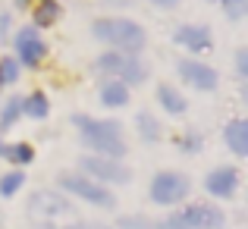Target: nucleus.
Segmentation results:
<instances>
[{
  "label": "nucleus",
  "mask_w": 248,
  "mask_h": 229,
  "mask_svg": "<svg viewBox=\"0 0 248 229\" xmlns=\"http://www.w3.org/2000/svg\"><path fill=\"white\" fill-rule=\"evenodd\" d=\"M236 185H239V173L232 167H220L207 176V192L217 195V198H230L236 192Z\"/></svg>",
  "instance_id": "nucleus-11"
},
{
  "label": "nucleus",
  "mask_w": 248,
  "mask_h": 229,
  "mask_svg": "<svg viewBox=\"0 0 248 229\" xmlns=\"http://www.w3.org/2000/svg\"><path fill=\"white\" fill-rule=\"evenodd\" d=\"M16 50H19V60L29 63V66H35V63L47 54V47H44L38 29H22V31H19V35H16Z\"/></svg>",
  "instance_id": "nucleus-9"
},
{
  "label": "nucleus",
  "mask_w": 248,
  "mask_h": 229,
  "mask_svg": "<svg viewBox=\"0 0 248 229\" xmlns=\"http://www.w3.org/2000/svg\"><path fill=\"white\" fill-rule=\"evenodd\" d=\"M120 229H148V220H141V217H126V220H120Z\"/></svg>",
  "instance_id": "nucleus-25"
},
{
  "label": "nucleus",
  "mask_w": 248,
  "mask_h": 229,
  "mask_svg": "<svg viewBox=\"0 0 248 229\" xmlns=\"http://www.w3.org/2000/svg\"><path fill=\"white\" fill-rule=\"evenodd\" d=\"M97 69L123 78V85H139V82L148 78V69L129 54H104L101 60H97Z\"/></svg>",
  "instance_id": "nucleus-4"
},
{
  "label": "nucleus",
  "mask_w": 248,
  "mask_h": 229,
  "mask_svg": "<svg viewBox=\"0 0 248 229\" xmlns=\"http://www.w3.org/2000/svg\"><path fill=\"white\" fill-rule=\"evenodd\" d=\"M101 101L107 107H123V104H129V88L123 82H104L101 85Z\"/></svg>",
  "instance_id": "nucleus-14"
},
{
  "label": "nucleus",
  "mask_w": 248,
  "mask_h": 229,
  "mask_svg": "<svg viewBox=\"0 0 248 229\" xmlns=\"http://www.w3.org/2000/svg\"><path fill=\"white\" fill-rule=\"evenodd\" d=\"M22 179H25L22 173H6L3 179H0V195H3V198L16 195V192H19V185H22Z\"/></svg>",
  "instance_id": "nucleus-19"
},
{
  "label": "nucleus",
  "mask_w": 248,
  "mask_h": 229,
  "mask_svg": "<svg viewBox=\"0 0 248 229\" xmlns=\"http://www.w3.org/2000/svg\"><path fill=\"white\" fill-rule=\"evenodd\" d=\"M3 157H10L13 163H29L31 160V148L29 145H6L3 148Z\"/></svg>",
  "instance_id": "nucleus-20"
},
{
  "label": "nucleus",
  "mask_w": 248,
  "mask_h": 229,
  "mask_svg": "<svg viewBox=\"0 0 248 229\" xmlns=\"http://www.w3.org/2000/svg\"><path fill=\"white\" fill-rule=\"evenodd\" d=\"M3 148H6V145H0V157H3Z\"/></svg>",
  "instance_id": "nucleus-31"
},
{
  "label": "nucleus",
  "mask_w": 248,
  "mask_h": 229,
  "mask_svg": "<svg viewBox=\"0 0 248 229\" xmlns=\"http://www.w3.org/2000/svg\"><path fill=\"white\" fill-rule=\"evenodd\" d=\"M22 110L29 116H35V120H41V116H47V97L44 94H31L29 101L22 104Z\"/></svg>",
  "instance_id": "nucleus-17"
},
{
  "label": "nucleus",
  "mask_w": 248,
  "mask_h": 229,
  "mask_svg": "<svg viewBox=\"0 0 248 229\" xmlns=\"http://www.w3.org/2000/svg\"><path fill=\"white\" fill-rule=\"evenodd\" d=\"M182 220H186L188 229H220L223 226V211L214 204H192L182 211Z\"/></svg>",
  "instance_id": "nucleus-8"
},
{
  "label": "nucleus",
  "mask_w": 248,
  "mask_h": 229,
  "mask_svg": "<svg viewBox=\"0 0 248 229\" xmlns=\"http://www.w3.org/2000/svg\"><path fill=\"white\" fill-rule=\"evenodd\" d=\"M57 19H60V3L57 0H38V6H35V25L38 29H47Z\"/></svg>",
  "instance_id": "nucleus-15"
},
{
  "label": "nucleus",
  "mask_w": 248,
  "mask_h": 229,
  "mask_svg": "<svg viewBox=\"0 0 248 229\" xmlns=\"http://www.w3.org/2000/svg\"><path fill=\"white\" fill-rule=\"evenodd\" d=\"M176 41L192 47V50H207L211 47V31L201 29V25H182V29L176 31Z\"/></svg>",
  "instance_id": "nucleus-12"
},
{
  "label": "nucleus",
  "mask_w": 248,
  "mask_h": 229,
  "mask_svg": "<svg viewBox=\"0 0 248 229\" xmlns=\"http://www.w3.org/2000/svg\"><path fill=\"white\" fill-rule=\"evenodd\" d=\"M29 217L44 229H66L76 223V211L57 192H35L29 201Z\"/></svg>",
  "instance_id": "nucleus-1"
},
{
  "label": "nucleus",
  "mask_w": 248,
  "mask_h": 229,
  "mask_svg": "<svg viewBox=\"0 0 248 229\" xmlns=\"http://www.w3.org/2000/svg\"><path fill=\"white\" fill-rule=\"evenodd\" d=\"M19 113H22V101H19V97H10V101H6V107H3V113H0V126L10 129L13 122H16Z\"/></svg>",
  "instance_id": "nucleus-18"
},
{
  "label": "nucleus",
  "mask_w": 248,
  "mask_h": 229,
  "mask_svg": "<svg viewBox=\"0 0 248 229\" xmlns=\"http://www.w3.org/2000/svg\"><path fill=\"white\" fill-rule=\"evenodd\" d=\"M16 76H19L16 60H3L0 63V82H16Z\"/></svg>",
  "instance_id": "nucleus-23"
},
{
  "label": "nucleus",
  "mask_w": 248,
  "mask_h": 229,
  "mask_svg": "<svg viewBox=\"0 0 248 229\" xmlns=\"http://www.w3.org/2000/svg\"><path fill=\"white\" fill-rule=\"evenodd\" d=\"M226 141H230V148L239 157H248V122L245 120L230 122V126H226Z\"/></svg>",
  "instance_id": "nucleus-13"
},
{
  "label": "nucleus",
  "mask_w": 248,
  "mask_h": 229,
  "mask_svg": "<svg viewBox=\"0 0 248 229\" xmlns=\"http://www.w3.org/2000/svg\"><path fill=\"white\" fill-rule=\"evenodd\" d=\"M76 126H82L85 145L94 148L97 154H107V157L126 154V141H123V135H120V122H113V120L94 122V120H88V116H76Z\"/></svg>",
  "instance_id": "nucleus-2"
},
{
  "label": "nucleus",
  "mask_w": 248,
  "mask_h": 229,
  "mask_svg": "<svg viewBox=\"0 0 248 229\" xmlns=\"http://www.w3.org/2000/svg\"><path fill=\"white\" fill-rule=\"evenodd\" d=\"M220 3H223V10L230 13L232 19H242V16H245V10H248L245 0H220Z\"/></svg>",
  "instance_id": "nucleus-22"
},
{
  "label": "nucleus",
  "mask_w": 248,
  "mask_h": 229,
  "mask_svg": "<svg viewBox=\"0 0 248 229\" xmlns=\"http://www.w3.org/2000/svg\"><path fill=\"white\" fill-rule=\"evenodd\" d=\"M188 195V179L179 173H160L151 182V198L154 204H179Z\"/></svg>",
  "instance_id": "nucleus-6"
},
{
  "label": "nucleus",
  "mask_w": 248,
  "mask_h": 229,
  "mask_svg": "<svg viewBox=\"0 0 248 229\" xmlns=\"http://www.w3.org/2000/svg\"><path fill=\"white\" fill-rule=\"evenodd\" d=\"M179 76L186 78L188 85L201 88V91H211V88H217V73H214L211 66H204V63L182 60V63H179Z\"/></svg>",
  "instance_id": "nucleus-10"
},
{
  "label": "nucleus",
  "mask_w": 248,
  "mask_h": 229,
  "mask_svg": "<svg viewBox=\"0 0 248 229\" xmlns=\"http://www.w3.org/2000/svg\"><path fill=\"white\" fill-rule=\"evenodd\" d=\"M239 73H248V54H245V50H239Z\"/></svg>",
  "instance_id": "nucleus-26"
},
{
  "label": "nucleus",
  "mask_w": 248,
  "mask_h": 229,
  "mask_svg": "<svg viewBox=\"0 0 248 229\" xmlns=\"http://www.w3.org/2000/svg\"><path fill=\"white\" fill-rule=\"evenodd\" d=\"M60 185L66 192L79 195L88 204H97V207H113V195L107 192L104 185H97V179H85V176H60Z\"/></svg>",
  "instance_id": "nucleus-5"
},
{
  "label": "nucleus",
  "mask_w": 248,
  "mask_h": 229,
  "mask_svg": "<svg viewBox=\"0 0 248 229\" xmlns=\"http://www.w3.org/2000/svg\"><path fill=\"white\" fill-rule=\"evenodd\" d=\"M157 6H176V0H154Z\"/></svg>",
  "instance_id": "nucleus-29"
},
{
  "label": "nucleus",
  "mask_w": 248,
  "mask_h": 229,
  "mask_svg": "<svg viewBox=\"0 0 248 229\" xmlns=\"http://www.w3.org/2000/svg\"><path fill=\"white\" fill-rule=\"evenodd\" d=\"M82 169L101 182H129V169L110 157H82Z\"/></svg>",
  "instance_id": "nucleus-7"
},
{
  "label": "nucleus",
  "mask_w": 248,
  "mask_h": 229,
  "mask_svg": "<svg viewBox=\"0 0 248 229\" xmlns=\"http://www.w3.org/2000/svg\"><path fill=\"white\" fill-rule=\"evenodd\" d=\"M16 3H19V6H25V3H29V0H16Z\"/></svg>",
  "instance_id": "nucleus-30"
},
{
  "label": "nucleus",
  "mask_w": 248,
  "mask_h": 229,
  "mask_svg": "<svg viewBox=\"0 0 248 229\" xmlns=\"http://www.w3.org/2000/svg\"><path fill=\"white\" fill-rule=\"evenodd\" d=\"M157 97H160V104H164L170 113H182V110H186L182 94H179V91H173L170 85H160V88H157Z\"/></svg>",
  "instance_id": "nucleus-16"
},
{
  "label": "nucleus",
  "mask_w": 248,
  "mask_h": 229,
  "mask_svg": "<svg viewBox=\"0 0 248 229\" xmlns=\"http://www.w3.org/2000/svg\"><path fill=\"white\" fill-rule=\"evenodd\" d=\"M66 229H107V226H94V223H73V226H66Z\"/></svg>",
  "instance_id": "nucleus-27"
},
{
  "label": "nucleus",
  "mask_w": 248,
  "mask_h": 229,
  "mask_svg": "<svg viewBox=\"0 0 248 229\" xmlns=\"http://www.w3.org/2000/svg\"><path fill=\"white\" fill-rule=\"evenodd\" d=\"M104 3H110V6H129L132 0H104Z\"/></svg>",
  "instance_id": "nucleus-28"
},
{
  "label": "nucleus",
  "mask_w": 248,
  "mask_h": 229,
  "mask_svg": "<svg viewBox=\"0 0 248 229\" xmlns=\"http://www.w3.org/2000/svg\"><path fill=\"white\" fill-rule=\"evenodd\" d=\"M94 35L120 50H141L145 47V29L139 22H129V19H97Z\"/></svg>",
  "instance_id": "nucleus-3"
},
{
  "label": "nucleus",
  "mask_w": 248,
  "mask_h": 229,
  "mask_svg": "<svg viewBox=\"0 0 248 229\" xmlns=\"http://www.w3.org/2000/svg\"><path fill=\"white\" fill-rule=\"evenodd\" d=\"M160 229H188L186 220H182V214H173V217H167L164 223H160Z\"/></svg>",
  "instance_id": "nucleus-24"
},
{
  "label": "nucleus",
  "mask_w": 248,
  "mask_h": 229,
  "mask_svg": "<svg viewBox=\"0 0 248 229\" xmlns=\"http://www.w3.org/2000/svg\"><path fill=\"white\" fill-rule=\"evenodd\" d=\"M139 132H141V138L154 141V138H157V120L148 116V113H139Z\"/></svg>",
  "instance_id": "nucleus-21"
}]
</instances>
